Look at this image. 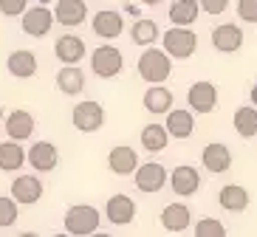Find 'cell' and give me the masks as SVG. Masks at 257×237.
Returning <instances> with one entry per match:
<instances>
[{
	"label": "cell",
	"instance_id": "cell-1",
	"mask_svg": "<svg viewBox=\"0 0 257 237\" xmlns=\"http://www.w3.org/2000/svg\"><path fill=\"white\" fill-rule=\"evenodd\" d=\"M173 74V57L164 51V48L147 46L139 57V77L144 79L147 85H161L170 79Z\"/></svg>",
	"mask_w": 257,
	"mask_h": 237
},
{
	"label": "cell",
	"instance_id": "cell-2",
	"mask_svg": "<svg viewBox=\"0 0 257 237\" xmlns=\"http://www.w3.org/2000/svg\"><path fill=\"white\" fill-rule=\"evenodd\" d=\"M161 46L173 60H189L198 48V34L189 26H173L161 34Z\"/></svg>",
	"mask_w": 257,
	"mask_h": 237
},
{
	"label": "cell",
	"instance_id": "cell-3",
	"mask_svg": "<svg viewBox=\"0 0 257 237\" xmlns=\"http://www.w3.org/2000/svg\"><path fill=\"white\" fill-rule=\"evenodd\" d=\"M102 223V214H99L96 206L91 203H76L65 212V231H71L74 237H88L99 229Z\"/></svg>",
	"mask_w": 257,
	"mask_h": 237
},
{
	"label": "cell",
	"instance_id": "cell-4",
	"mask_svg": "<svg viewBox=\"0 0 257 237\" xmlns=\"http://www.w3.org/2000/svg\"><path fill=\"white\" fill-rule=\"evenodd\" d=\"M121 68H124V57H121V51L116 46H99L93 48L91 54V71L96 74V77L102 79H113L121 74Z\"/></svg>",
	"mask_w": 257,
	"mask_h": 237
},
{
	"label": "cell",
	"instance_id": "cell-5",
	"mask_svg": "<svg viewBox=\"0 0 257 237\" xmlns=\"http://www.w3.org/2000/svg\"><path fill=\"white\" fill-rule=\"evenodd\" d=\"M133 181H136L139 192H147V195H156L170 184V172L161 167L159 161H147V164H139V169L133 172Z\"/></svg>",
	"mask_w": 257,
	"mask_h": 237
},
{
	"label": "cell",
	"instance_id": "cell-6",
	"mask_svg": "<svg viewBox=\"0 0 257 237\" xmlns=\"http://www.w3.org/2000/svg\"><path fill=\"white\" fill-rule=\"evenodd\" d=\"M71 122L79 133H96L102 124H105V107L93 99H85L79 105H74L71 110Z\"/></svg>",
	"mask_w": 257,
	"mask_h": 237
},
{
	"label": "cell",
	"instance_id": "cell-7",
	"mask_svg": "<svg viewBox=\"0 0 257 237\" xmlns=\"http://www.w3.org/2000/svg\"><path fill=\"white\" fill-rule=\"evenodd\" d=\"M54 23H57V17H54V12L51 9H46V6H31V9H26L23 12V17H20V26H23V31L29 34V37H46L48 31L54 29Z\"/></svg>",
	"mask_w": 257,
	"mask_h": 237
},
{
	"label": "cell",
	"instance_id": "cell-8",
	"mask_svg": "<svg viewBox=\"0 0 257 237\" xmlns=\"http://www.w3.org/2000/svg\"><path fill=\"white\" fill-rule=\"evenodd\" d=\"M187 105L189 110H195V113L206 116L215 110V105H218V88L212 82H195V85H189V91H187Z\"/></svg>",
	"mask_w": 257,
	"mask_h": 237
},
{
	"label": "cell",
	"instance_id": "cell-9",
	"mask_svg": "<svg viewBox=\"0 0 257 237\" xmlns=\"http://www.w3.org/2000/svg\"><path fill=\"white\" fill-rule=\"evenodd\" d=\"M29 164L34 172H51L60 164V150L51 141H34L29 147Z\"/></svg>",
	"mask_w": 257,
	"mask_h": 237
},
{
	"label": "cell",
	"instance_id": "cell-10",
	"mask_svg": "<svg viewBox=\"0 0 257 237\" xmlns=\"http://www.w3.org/2000/svg\"><path fill=\"white\" fill-rule=\"evenodd\" d=\"M212 46L220 54H234L243 46V31L237 23H220L212 29Z\"/></svg>",
	"mask_w": 257,
	"mask_h": 237
},
{
	"label": "cell",
	"instance_id": "cell-11",
	"mask_svg": "<svg viewBox=\"0 0 257 237\" xmlns=\"http://www.w3.org/2000/svg\"><path fill=\"white\" fill-rule=\"evenodd\" d=\"M170 186L178 198H189V195H195L201 189V175H198L195 167H189V164H181V167H175L170 172Z\"/></svg>",
	"mask_w": 257,
	"mask_h": 237
},
{
	"label": "cell",
	"instance_id": "cell-12",
	"mask_svg": "<svg viewBox=\"0 0 257 237\" xmlns=\"http://www.w3.org/2000/svg\"><path fill=\"white\" fill-rule=\"evenodd\" d=\"M54 17H57V23L65 26V29H76V26L85 23L88 6H85V0H57V3H54Z\"/></svg>",
	"mask_w": 257,
	"mask_h": 237
},
{
	"label": "cell",
	"instance_id": "cell-13",
	"mask_svg": "<svg viewBox=\"0 0 257 237\" xmlns=\"http://www.w3.org/2000/svg\"><path fill=\"white\" fill-rule=\"evenodd\" d=\"M201 161H204V169L212 172V175H223L229 167H232V150L220 141H212V144L204 147L201 153Z\"/></svg>",
	"mask_w": 257,
	"mask_h": 237
},
{
	"label": "cell",
	"instance_id": "cell-14",
	"mask_svg": "<svg viewBox=\"0 0 257 237\" xmlns=\"http://www.w3.org/2000/svg\"><path fill=\"white\" fill-rule=\"evenodd\" d=\"M12 198L20 203V206H31L43 198V181L37 175H17L12 181Z\"/></svg>",
	"mask_w": 257,
	"mask_h": 237
},
{
	"label": "cell",
	"instance_id": "cell-15",
	"mask_svg": "<svg viewBox=\"0 0 257 237\" xmlns=\"http://www.w3.org/2000/svg\"><path fill=\"white\" fill-rule=\"evenodd\" d=\"M93 26V34L102 40H116L124 31V17L119 15V12H113V9H102V12H96L91 20Z\"/></svg>",
	"mask_w": 257,
	"mask_h": 237
},
{
	"label": "cell",
	"instance_id": "cell-16",
	"mask_svg": "<svg viewBox=\"0 0 257 237\" xmlns=\"http://www.w3.org/2000/svg\"><path fill=\"white\" fill-rule=\"evenodd\" d=\"M6 68L15 79H31L37 74V54L29 51V48H17V51L9 54Z\"/></svg>",
	"mask_w": 257,
	"mask_h": 237
},
{
	"label": "cell",
	"instance_id": "cell-17",
	"mask_svg": "<svg viewBox=\"0 0 257 237\" xmlns=\"http://www.w3.org/2000/svg\"><path fill=\"white\" fill-rule=\"evenodd\" d=\"M107 167H110V172H116V175H133L139 169V153L127 144H119L107 153Z\"/></svg>",
	"mask_w": 257,
	"mask_h": 237
},
{
	"label": "cell",
	"instance_id": "cell-18",
	"mask_svg": "<svg viewBox=\"0 0 257 237\" xmlns=\"http://www.w3.org/2000/svg\"><path fill=\"white\" fill-rule=\"evenodd\" d=\"M105 214H107V220H110V223L124 226V223H130L133 217H136V200L119 192V195H113V198H107Z\"/></svg>",
	"mask_w": 257,
	"mask_h": 237
},
{
	"label": "cell",
	"instance_id": "cell-19",
	"mask_svg": "<svg viewBox=\"0 0 257 237\" xmlns=\"http://www.w3.org/2000/svg\"><path fill=\"white\" fill-rule=\"evenodd\" d=\"M144 110L153 116H161V113H170L173 110V91L164 88V85H150L147 91H144V99H142Z\"/></svg>",
	"mask_w": 257,
	"mask_h": 237
},
{
	"label": "cell",
	"instance_id": "cell-20",
	"mask_svg": "<svg viewBox=\"0 0 257 237\" xmlns=\"http://www.w3.org/2000/svg\"><path fill=\"white\" fill-rule=\"evenodd\" d=\"M54 54H57V60L65 62V65H76V62H82V57H85L82 37H76V34H62V37L54 43Z\"/></svg>",
	"mask_w": 257,
	"mask_h": 237
},
{
	"label": "cell",
	"instance_id": "cell-21",
	"mask_svg": "<svg viewBox=\"0 0 257 237\" xmlns=\"http://www.w3.org/2000/svg\"><path fill=\"white\" fill-rule=\"evenodd\" d=\"M161 226L167 231H187L192 226V212L187 203H167L161 209Z\"/></svg>",
	"mask_w": 257,
	"mask_h": 237
},
{
	"label": "cell",
	"instance_id": "cell-22",
	"mask_svg": "<svg viewBox=\"0 0 257 237\" xmlns=\"http://www.w3.org/2000/svg\"><path fill=\"white\" fill-rule=\"evenodd\" d=\"M167 130L173 138H189L195 130V110H184V107H173L167 113Z\"/></svg>",
	"mask_w": 257,
	"mask_h": 237
},
{
	"label": "cell",
	"instance_id": "cell-23",
	"mask_svg": "<svg viewBox=\"0 0 257 237\" xmlns=\"http://www.w3.org/2000/svg\"><path fill=\"white\" fill-rule=\"evenodd\" d=\"M3 124H6V136L15 138V141H26L34 133V116L29 110H12L3 119Z\"/></svg>",
	"mask_w": 257,
	"mask_h": 237
},
{
	"label": "cell",
	"instance_id": "cell-24",
	"mask_svg": "<svg viewBox=\"0 0 257 237\" xmlns=\"http://www.w3.org/2000/svg\"><path fill=\"white\" fill-rule=\"evenodd\" d=\"M26 161H29V150H23L20 141L9 138V141L0 144V169H3V172H17Z\"/></svg>",
	"mask_w": 257,
	"mask_h": 237
},
{
	"label": "cell",
	"instance_id": "cell-25",
	"mask_svg": "<svg viewBox=\"0 0 257 237\" xmlns=\"http://www.w3.org/2000/svg\"><path fill=\"white\" fill-rule=\"evenodd\" d=\"M57 88H60L65 96H79V93L85 91V74L79 65H65V68H60V74H57Z\"/></svg>",
	"mask_w": 257,
	"mask_h": 237
},
{
	"label": "cell",
	"instance_id": "cell-26",
	"mask_svg": "<svg viewBox=\"0 0 257 237\" xmlns=\"http://www.w3.org/2000/svg\"><path fill=\"white\" fill-rule=\"evenodd\" d=\"M218 203L226 212H243V209H249V192L240 184H226L218 192Z\"/></svg>",
	"mask_w": 257,
	"mask_h": 237
},
{
	"label": "cell",
	"instance_id": "cell-27",
	"mask_svg": "<svg viewBox=\"0 0 257 237\" xmlns=\"http://www.w3.org/2000/svg\"><path fill=\"white\" fill-rule=\"evenodd\" d=\"M232 124H234V133L240 138H254L257 136V107L254 105L237 107L232 116Z\"/></svg>",
	"mask_w": 257,
	"mask_h": 237
},
{
	"label": "cell",
	"instance_id": "cell-28",
	"mask_svg": "<svg viewBox=\"0 0 257 237\" xmlns=\"http://www.w3.org/2000/svg\"><path fill=\"white\" fill-rule=\"evenodd\" d=\"M201 12V0H175L170 6V23L173 26H192Z\"/></svg>",
	"mask_w": 257,
	"mask_h": 237
},
{
	"label": "cell",
	"instance_id": "cell-29",
	"mask_svg": "<svg viewBox=\"0 0 257 237\" xmlns=\"http://www.w3.org/2000/svg\"><path fill=\"white\" fill-rule=\"evenodd\" d=\"M170 130H167V124H147L142 130V147L147 150V153H161L167 147V141H170Z\"/></svg>",
	"mask_w": 257,
	"mask_h": 237
},
{
	"label": "cell",
	"instance_id": "cell-30",
	"mask_svg": "<svg viewBox=\"0 0 257 237\" xmlns=\"http://www.w3.org/2000/svg\"><path fill=\"white\" fill-rule=\"evenodd\" d=\"M130 40L136 43V46L147 48V46H156V40H161V31H159V23L156 20H136L133 29H130Z\"/></svg>",
	"mask_w": 257,
	"mask_h": 237
},
{
	"label": "cell",
	"instance_id": "cell-31",
	"mask_svg": "<svg viewBox=\"0 0 257 237\" xmlns=\"http://www.w3.org/2000/svg\"><path fill=\"white\" fill-rule=\"evenodd\" d=\"M195 237H226V226L215 217H201L195 223Z\"/></svg>",
	"mask_w": 257,
	"mask_h": 237
},
{
	"label": "cell",
	"instance_id": "cell-32",
	"mask_svg": "<svg viewBox=\"0 0 257 237\" xmlns=\"http://www.w3.org/2000/svg\"><path fill=\"white\" fill-rule=\"evenodd\" d=\"M17 203L15 198H0V229H6L17 220Z\"/></svg>",
	"mask_w": 257,
	"mask_h": 237
},
{
	"label": "cell",
	"instance_id": "cell-33",
	"mask_svg": "<svg viewBox=\"0 0 257 237\" xmlns=\"http://www.w3.org/2000/svg\"><path fill=\"white\" fill-rule=\"evenodd\" d=\"M26 9H29V0H0V15L6 17H23Z\"/></svg>",
	"mask_w": 257,
	"mask_h": 237
},
{
	"label": "cell",
	"instance_id": "cell-34",
	"mask_svg": "<svg viewBox=\"0 0 257 237\" xmlns=\"http://www.w3.org/2000/svg\"><path fill=\"white\" fill-rule=\"evenodd\" d=\"M237 17L243 23H257V0H237Z\"/></svg>",
	"mask_w": 257,
	"mask_h": 237
},
{
	"label": "cell",
	"instance_id": "cell-35",
	"mask_svg": "<svg viewBox=\"0 0 257 237\" xmlns=\"http://www.w3.org/2000/svg\"><path fill=\"white\" fill-rule=\"evenodd\" d=\"M229 9V0H201V12L206 15H223Z\"/></svg>",
	"mask_w": 257,
	"mask_h": 237
},
{
	"label": "cell",
	"instance_id": "cell-36",
	"mask_svg": "<svg viewBox=\"0 0 257 237\" xmlns=\"http://www.w3.org/2000/svg\"><path fill=\"white\" fill-rule=\"evenodd\" d=\"M251 105H254V107H257V82H254V85H251Z\"/></svg>",
	"mask_w": 257,
	"mask_h": 237
},
{
	"label": "cell",
	"instance_id": "cell-37",
	"mask_svg": "<svg viewBox=\"0 0 257 237\" xmlns=\"http://www.w3.org/2000/svg\"><path fill=\"white\" fill-rule=\"evenodd\" d=\"M142 3H144V6H159L161 0H142Z\"/></svg>",
	"mask_w": 257,
	"mask_h": 237
},
{
	"label": "cell",
	"instance_id": "cell-38",
	"mask_svg": "<svg viewBox=\"0 0 257 237\" xmlns=\"http://www.w3.org/2000/svg\"><path fill=\"white\" fill-rule=\"evenodd\" d=\"M88 237H110V234H105V231H93V234H88Z\"/></svg>",
	"mask_w": 257,
	"mask_h": 237
},
{
	"label": "cell",
	"instance_id": "cell-39",
	"mask_svg": "<svg viewBox=\"0 0 257 237\" xmlns=\"http://www.w3.org/2000/svg\"><path fill=\"white\" fill-rule=\"evenodd\" d=\"M17 237H40V234H34V231H23V234H17Z\"/></svg>",
	"mask_w": 257,
	"mask_h": 237
},
{
	"label": "cell",
	"instance_id": "cell-40",
	"mask_svg": "<svg viewBox=\"0 0 257 237\" xmlns=\"http://www.w3.org/2000/svg\"><path fill=\"white\" fill-rule=\"evenodd\" d=\"M51 237H74L71 231H65V234H51Z\"/></svg>",
	"mask_w": 257,
	"mask_h": 237
},
{
	"label": "cell",
	"instance_id": "cell-41",
	"mask_svg": "<svg viewBox=\"0 0 257 237\" xmlns=\"http://www.w3.org/2000/svg\"><path fill=\"white\" fill-rule=\"evenodd\" d=\"M0 122H3V107H0Z\"/></svg>",
	"mask_w": 257,
	"mask_h": 237
},
{
	"label": "cell",
	"instance_id": "cell-42",
	"mask_svg": "<svg viewBox=\"0 0 257 237\" xmlns=\"http://www.w3.org/2000/svg\"><path fill=\"white\" fill-rule=\"evenodd\" d=\"M37 3H48V0H37Z\"/></svg>",
	"mask_w": 257,
	"mask_h": 237
}]
</instances>
